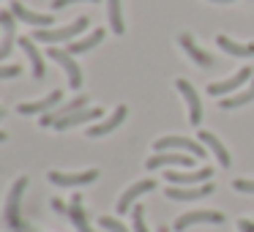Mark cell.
Instances as JSON below:
<instances>
[{"label": "cell", "mask_w": 254, "mask_h": 232, "mask_svg": "<svg viewBox=\"0 0 254 232\" xmlns=\"http://www.w3.org/2000/svg\"><path fill=\"white\" fill-rule=\"evenodd\" d=\"M90 19L88 17H79L74 19L71 25L66 28H36L33 30V41H44V44H58V41H74L77 36H82L88 30Z\"/></svg>", "instance_id": "1"}, {"label": "cell", "mask_w": 254, "mask_h": 232, "mask_svg": "<svg viewBox=\"0 0 254 232\" xmlns=\"http://www.w3.org/2000/svg\"><path fill=\"white\" fill-rule=\"evenodd\" d=\"M25 188H28V177H17V183L11 186V191H8V199H6V224L11 227L14 232H25L22 216H19V202H22Z\"/></svg>", "instance_id": "2"}, {"label": "cell", "mask_w": 254, "mask_h": 232, "mask_svg": "<svg viewBox=\"0 0 254 232\" xmlns=\"http://www.w3.org/2000/svg\"><path fill=\"white\" fill-rule=\"evenodd\" d=\"M47 55H50V60H55L58 66L66 71V77H68V88L71 90H79L82 88V68L77 66V60H74V55L68 50H47Z\"/></svg>", "instance_id": "3"}, {"label": "cell", "mask_w": 254, "mask_h": 232, "mask_svg": "<svg viewBox=\"0 0 254 232\" xmlns=\"http://www.w3.org/2000/svg\"><path fill=\"white\" fill-rule=\"evenodd\" d=\"M153 148L159 153H164V150H181V153H191L194 159H205V145L194 142L189 137H161L153 142Z\"/></svg>", "instance_id": "4"}, {"label": "cell", "mask_w": 254, "mask_h": 232, "mask_svg": "<svg viewBox=\"0 0 254 232\" xmlns=\"http://www.w3.org/2000/svg\"><path fill=\"white\" fill-rule=\"evenodd\" d=\"M175 88L189 107V123H191V126H199V123H202V101H199L194 85L189 82V79H175Z\"/></svg>", "instance_id": "5"}, {"label": "cell", "mask_w": 254, "mask_h": 232, "mask_svg": "<svg viewBox=\"0 0 254 232\" xmlns=\"http://www.w3.org/2000/svg\"><path fill=\"white\" fill-rule=\"evenodd\" d=\"M249 79H254V68H238L232 77H227V79H221V82H210L208 85V93L210 96H216V99H221L224 93H232V90H238L241 85H246Z\"/></svg>", "instance_id": "6"}, {"label": "cell", "mask_w": 254, "mask_h": 232, "mask_svg": "<svg viewBox=\"0 0 254 232\" xmlns=\"http://www.w3.org/2000/svg\"><path fill=\"white\" fill-rule=\"evenodd\" d=\"M224 221V216L219 213V210H191V213H183L175 219V230L183 232L189 230V227L194 224H221Z\"/></svg>", "instance_id": "7"}, {"label": "cell", "mask_w": 254, "mask_h": 232, "mask_svg": "<svg viewBox=\"0 0 254 232\" xmlns=\"http://www.w3.org/2000/svg\"><path fill=\"white\" fill-rule=\"evenodd\" d=\"M61 101H63V90H52V93H47L44 99L19 104L17 112H19V115H47V112H52V107L61 104Z\"/></svg>", "instance_id": "8"}, {"label": "cell", "mask_w": 254, "mask_h": 232, "mask_svg": "<svg viewBox=\"0 0 254 232\" xmlns=\"http://www.w3.org/2000/svg\"><path fill=\"white\" fill-rule=\"evenodd\" d=\"M164 194L170 199H178V202H191V199L213 194V183H199V186H167Z\"/></svg>", "instance_id": "9"}, {"label": "cell", "mask_w": 254, "mask_h": 232, "mask_svg": "<svg viewBox=\"0 0 254 232\" xmlns=\"http://www.w3.org/2000/svg\"><path fill=\"white\" fill-rule=\"evenodd\" d=\"M47 177H50L55 186H88V183H93L96 177H99V170H85V172H58V170H52Z\"/></svg>", "instance_id": "10"}, {"label": "cell", "mask_w": 254, "mask_h": 232, "mask_svg": "<svg viewBox=\"0 0 254 232\" xmlns=\"http://www.w3.org/2000/svg\"><path fill=\"white\" fill-rule=\"evenodd\" d=\"M194 156L191 153H181V150H164L148 159V170H159V167H191Z\"/></svg>", "instance_id": "11"}, {"label": "cell", "mask_w": 254, "mask_h": 232, "mask_svg": "<svg viewBox=\"0 0 254 232\" xmlns=\"http://www.w3.org/2000/svg\"><path fill=\"white\" fill-rule=\"evenodd\" d=\"M101 115H104V110H101V107H85V110H79V112H71V115L61 117V120L55 123V128H58V131H68V128H74V126H82V123L99 120Z\"/></svg>", "instance_id": "12"}, {"label": "cell", "mask_w": 254, "mask_h": 232, "mask_svg": "<svg viewBox=\"0 0 254 232\" xmlns=\"http://www.w3.org/2000/svg\"><path fill=\"white\" fill-rule=\"evenodd\" d=\"M213 170L210 167H202V170H194V172H167V180L170 186H199V183H208Z\"/></svg>", "instance_id": "13"}, {"label": "cell", "mask_w": 254, "mask_h": 232, "mask_svg": "<svg viewBox=\"0 0 254 232\" xmlns=\"http://www.w3.org/2000/svg\"><path fill=\"white\" fill-rule=\"evenodd\" d=\"M153 188H156V180H150V177H145V180H139V183H134V186H128L126 191L121 194V199H118V213H126V210H131L134 199H139L142 194L153 191Z\"/></svg>", "instance_id": "14"}, {"label": "cell", "mask_w": 254, "mask_h": 232, "mask_svg": "<svg viewBox=\"0 0 254 232\" xmlns=\"http://www.w3.org/2000/svg\"><path fill=\"white\" fill-rule=\"evenodd\" d=\"M126 115H128V107L126 104H118L115 107V112H112L107 120H101V123H96L93 128H88V137H104V134H110V131H115L118 126H121L123 120H126Z\"/></svg>", "instance_id": "15"}, {"label": "cell", "mask_w": 254, "mask_h": 232, "mask_svg": "<svg viewBox=\"0 0 254 232\" xmlns=\"http://www.w3.org/2000/svg\"><path fill=\"white\" fill-rule=\"evenodd\" d=\"M88 107V96H77L74 101H66L63 107H58V110H52V112H47L44 117H41V126H55L61 117H66V115H71V112H79V110H85Z\"/></svg>", "instance_id": "16"}, {"label": "cell", "mask_w": 254, "mask_h": 232, "mask_svg": "<svg viewBox=\"0 0 254 232\" xmlns=\"http://www.w3.org/2000/svg\"><path fill=\"white\" fill-rule=\"evenodd\" d=\"M178 44L183 47V52H186V55L191 58V60L197 63L199 68H210V66H213V58H210L205 50H199L197 41H194L189 33H181V36H178Z\"/></svg>", "instance_id": "17"}, {"label": "cell", "mask_w": 254, "mask_h": 232, "mask_svg": "<svg viewBox=\"0 0 254 232\" xmlns=\"http://www.w3.org/2000/svg\"><path fill=\"white\" fill-rule=\"evenodd\" d=\"M11 14L17 19H22V22L33 25V28H50V25H52V14H36V11H30L28 6H22L19 0H14V3H11Z\"/></svg>", "instance_id": "18"}, {"label": "cell", "mask_w": 254, "mask_h": 232, "mask_svg": "<svg viewBox=\"0 0 254 232\" xmlns=\"http://www.w3.org/2000/svg\"><path fill=\"white\" fill-rule=\"evenodd\" d=\"M17 44L25 50V55H28V60H30V68H33V77L36 79H41L47 74V68H44V58H41V52L36 50V41L33 39H17Z\"/></svg>", "instance_id": "19"}, {"label": "cell", "mask_w": 254, "mask_h": 232, "mask_svg": "<svg viewBox=\"0 0 254 232\" xmlns=\"http://www.w3.org/2000/svg\"><path fill=\"white\" fill-rule=\"evenodd\" d=\"M101 41H104V28H96V30H90V33H85L82 39H74L71 44H68V52H71V55H79V52H88V50H93V47H99Z\"/></svg>", "instance_id": "20"}, {"label": "cell", "mask_w": 254, "mask_h": 232, "mask_svg": "<svg viewBox=\"0 0 254 232\" xmlns=\"http://www.w3.org/2000/svg\"><path fill=\"white\" fill-rule=\"evenodd\" d=\"M199 142L208 145V148L213 150V156L219 159V164H221V167H230V164H232V159H230V153H227V148L221 145V139L216 137L213 131H205V128H202V131H199Z\"/></svg>", "instance_id": "21"}, {"label": "cell", "mask_w": 254, "mask_h": 232, "mask_svg": "<svg viewBox=\"0 0 254 232\" xmlns=\"http://www.w3.org/2000/svg\"><path fill=\"white\" fill-rule=\"evenodd\" d=\"M216 44L227 52V55H235V58H254V44H238L232 41L230 36H216Z\"/></svg>", "instance_id": "22"}, {"label": "cell", "mask_w": 254, "mask_h": 232, "mask_svg": "<svg viewBox=\"0 0 254 232\" xmlns=\"http://www.w3.org/2000/svg\"><path fill=\"white\" fill-rule=\"evenodd\" d=\"M68 219L77 227V232H93L88 224V216H85V210H82V197H79V194H74L71 205H68Z\"/></svg>", "instance_id": "23"}, {"label": "cell", "mask_w": 254, "mask_h": 232, "mask_svg": "<svg viewBox=\"0 0 254 232\" xmlns=\"http://www.w3.org/2000/svg\"><path fill=\"white\" fill-rule=\"evenodd\" d=\"M249 101H254V79H252V85H249L246 90H241V93H235V96H227V99H221L219 107H221V110H238V107L249 104Z\"/></svg>", "instance_id": "24"}, {"label": "cell", "mask_w": 254, "mask_h": 232, "mask_svg": "<svg viewBox=\"0 0 254 232\" xmlns=\"http://www.w3.org/2000/svg\"><path fill=\"white\" fill-rule=\"evenodd\" d=\"M107 14H110V28L115 30L118 36L126 30L123 25V8H121V0H107Z\"/></svg>", "instance_id": "25"}, {"label": "cell", "mask_w": 254, "mask_h": 232, "mask_svg": "<svg viewBox=\"0 0 254 232\" xmlns=\"http://www.w3.org/2000/svg\"><path fill=\"white\" fill-rule=\"evenodd\" d=\"M131 219H134V232H148V227H145V208H142V205H137V208L131 210Z\"/></svg>", "instance_id": "26"}, {"label": "cell", "mask_w": 254, "mask_h": 232, "mask_svg": "<svg viewBox=\"0 0 254 232\" xmlns=\"http://www.w3.org/2000/svg\"><path fill=\"white\" fill-rule=\"evenodd\" d=\"M99 224L104 227V230H110V232H128L126 227H123L118 219H112V216H101V219H99Z\"/></svg>", "instance_id": "27"}, {"label": "cell", "mask_w": 254, "mask_h": 232, "mask_svg": "<svg viewBox=\"0 0 254 232\" xmlns=\"http://www.w3.org/2000/svg\"><path fill=\"white\" fill-rule=\"evenodd\" d=\"M22 74V66H17V63H11V66H0V79H14Z\"/></svg>", "instance_id": "28"}, {"label": "cell", "mask_w": 254, "mask_h": 232, "mask_svg": "<svg viewBox=\"0 0 254 232\" xmlns=\"http://www.w3.org/2000/svg\"><path fill=\"white\" fill-rule=\"evenodd\" d=\"M235 191H243V194H254V180H246V177H235L232 180Z\"/></svg>", "instance_id": "29"}, {"label": "cell", "mask_w": 254, "mask_h": 232, "mask_svg": "<svg viewBox=\"0 0 254 232\" xmlns=\"http://www.w3.org/2000/svg\"><path fill=\"white\" fill-rule=\"evenodd\" d=\"M74 3H99V0H52V8H66Z\"/></svg>", "instance_id": "30"}, {"label": "cell", "mask_w": 254, "mask_h": 232, "mask_svg": "<svg viewBox=\"0 0 254 232\" xmlns=\"http://www.w3.org/2000/svg\"><path fill=\"white\" fill-rule=\"evenodd\" d=\"M238 230H241V232H254V221L241 219V221H238Z\"/></svg>", "instance_id": "31"}, {"label": "cell", "mask_w": 254, "mask_h": 232, "mask_svg": "<svg viewBox=\"0 0 254 232\" xmlns=\"http://www.w3.org/2000/svg\"><path fill=\"white\" fill-rule=\"evenodd\" d=\"M52 205H55V210H61V213L66 210V208H63V202H61V199H52Z\"/></svg>", "instance_id": "32"}, {"label": "cell", "mask_w": 254, "mask_h": 232, "mask_svg": "<svg viewBox=\"0 0 254 232\" xmlns=\"http://www.w3.org/2000/svg\"><path fill=\"white\" fill-rule=\"evenodd\" d=\"M208 3H216V6H219V3H235V0H208Z\"/></svg>", "instance_id": "33"}, {"label": "cell", "mask_w": 254, "mask_h": 232, "mask_svg": "<svg viewBox=\"0 0 254 232\" xmlns=\"http://www.w3.org/2000/svg\"><path fill=\"white\" fill-rule=\"evenodd\" d=\"M6 139H8V134H6V131H0V142H6Z\"/></svg>", "instance_id": "34"}, {"label": "cell", "mask_w": 254, "mask_h": 232, "mask_svg": "<svg viewBox=\"0 0 254 232\" xmlns=\"http://www.w3.org/2000/svg\"><path fill=\"white\" fill-rule=\"evenodd\" d=\"M159 232H170V227H164V224H161V227H159Z\"/></svg>", "instance_id": "35"}, {"label": "cell", "mask_w": 254, "mask_h": 232, "mask_svg": "<svg viewBox=\"0 0 254 232\" xmlns=\"http://www.w3.org/2000/svg\"><path fill=\"white\" fill-rule=\"evenodd\" d=\"M0 117H3V110H0Z\"/></svg>", "instance_id": "36"}, {"label": "cell", "mask_w": 254, "mask_h": 232, "mask_svg": "<svg viewBox=\"0 0 254 232\" xmlns=\"http://www.w3.org/2000/svg\"><path fill=\"white\" fill-rule=\"evenodd\" d=\"M0 30H3V28H0Z\"/></svg>", "instance_id": "37"}]
</instances>
